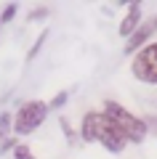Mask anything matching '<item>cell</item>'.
<instances>
[{"mask_svg":"<svg viewBox=\"0 0 157 159\" xmlns=\"http://www.w3.org/2000/svg\"><path fill=\"white\" fill-rule=\"evenodd\" d=\"M141 119H144V127H146V135H149V133H152V135L157 138V117H155V114H146V117H141Z\"/></svg>","mask_w":157,"mask_h":159,"instance_id":"4fadbf2b","label":"cell"},{"mask_svg":"<svg viewBox=\"0 0 157 159\" xmlns=\"http://www.w3.org/2000/svg\"><path fill=\"white\" fill-rule=\"evenodd\" d=\"M141 21H144V6H141V3H128V8H125V16H123L120 29H117L120 37H130Z\"/></svg>","mask_w":157,"mask_h":159,"instance_id":"8992f818","label":"cell"},{"mask_svg":"<svg viewBox=\"0 0 157 159\" xmlns=\"http://www.w3.org/2000/svg\"><path fill=\"white\" fill-rule=\"evenodd\" d=\"M130 72L139 82L146 85H157V43L144 45L130 61Z\"/></svg>","mask_w":157,"mask_h":159,"instance_id":"277c9868","label":"cell"},{"mask_svg":"<svg viewBox=\"0 0 157 159\" xmlns=\"http://www.w3.org/2000/svg\"><path fill=\"white\" fill-rule=\"evenodd\" d=\"M11 117H13V114H8V111L0 114V143L6 141L8 133H11Z\"/></svg>","mask_w":157,"mask_h":159,"instance_id":"9c48e42d","label":"cell"},{"mask_svg":"<svg viewBox=\"0 0 157 159\" xmlns=\"http://www.w3.org/2000/svg\"><path fill=\"white\" fill-rule=\"evenodd\" d=\"M69 101V90H59L56 96L51 98V103H48V109H61L64 103Z\"/></svg>","mask_w":157,"mask_h":159,"instance_id":"7c38bea8","label":"cell"},{"mask_svg":"<svg viewBox=\"0 0 157 159\" xmlns=\"http://www.w3.org/2000/svg\"><path fill=\"white\" fill-rule=\"evenodd\" d=\"M48 103L45 101H24L22 106L16 109V114L11 117V130L16 133V138H24V135H32L43 127V122L48 119Z\"/></svg>","mask_w":157,"mask_h":159,"instance_id":"3957f363","label":"cell"},{"mask_svg":"<svg viewBox=\"0 0 157 159\" xmlns=\"http://www.w3.org/2000/svg\"><path fill=\"white\" fill-rule=\"evenodd\" d=\"M16 138H13V135H8L6 138V141H3V143H0V154H6V151H13V146H16Z\"/></svg>","mask_w":157,"mask_h":159,"instance_id":"9a60e30c","label":"cell"},{"mask_svg":"<svg viewBox=\"0 0 157 159\" xmlns=\"http://www.w3.org/2000/svg\"><path fill=\"white\" fill-rule=\"evenodd\" d=\"M59 127H61V133L67 135V143H69V146H77V143H80V135H77V130L72 127V122H69L67 117H59Z\"/></svg>","mask_w":157,"mask_h":159,"instance_id":"52a82bcc","label":"cell"},{"mask_svg":"<svg viewBox=\"0 0 157 159\" xmlns=\"http://www.w3.org/2000/svg\"><path fill=\"white\" fill-rule=\"evenodd\" d=\"M0 27H3V24H0Z\"/></svg>","mask_w":157,"mask_h":159,"instance_id":"2e32d148","label":"cell"},{"mask_svg":"<svg viewBox=\"0 0 157 159\" xmlns=\"http://www.w3.org/2000/svg\"><path fill=\"white\" fill-rule=\"evenodd\" d=\"M80 141L85 143H99L101 148H107L109 154H123L128 141L123 138V133L109 122V117H104L101 111H85L83 122L77 130Z\"/></svg>","mask_w":157,"mask_h":159,"instance_id":"6da1fadb","label":"cell"},{"mask_svg":"<svg viewBox=\"0 0 157 159\" xmlns=\"http://www.w3.org/2000/svg\"><path fill=\"white\" fill-rule=\"evenodd\" d=\"M155 32H157V16H144V21L136 27V32L125 40V53L136 56L144 45H149V40L155 37Z\"/></svg>","mask_w":157,"mask_h":159,"instance_id":"5b68a950","label":"cell"},{"mask_svg":"<svg viewBox=\"0 0 157 159\" xmlns=\"http://www.w3.org/2000/svg\"><path fill=\"white\" fill-rule=\"evenodd\" d=\"M101 114H104V117H109V122H112V125L123 133V138H125L128 143H144V138H146L144 119L136 117L130 109H125L123 103H117V101H104Z\"/></svg>","mask_w":157,"mask_h":159,"instance_id":"7a4b0ae2","label":"cell"},{"mask_svg":"<svg viewBox=\"0 0 157 159\" xmlns=\"http://www.w3.org/2000/svg\"><path fill=\"white\" fill-rule=\"evenodd\" d=\"M16 11H19V6L16 3H8L3 11H0V24H8V21H13L16 19Z\"/></svg>","mask_w":157,"mask_h":159,"instance_id":"8fae6325","label":"cell"},{"mask_svg":"<svg viewBox=\"0 0 157 159\" xmlns=\"http://www.w3.org/2000/svg\"><path fill=\"white\" fill-rule=\"evenodd\" d=\"M43 19H48V8H45V6L32 8V13H29V21H43Z\"/></svg>","mask_w":157,"mask_h":159,"instance_id":"5bb4252c","label":"cell"},{"mask_svg":"<svg viewBox=\"0 0 157 159\" xmlns=\"http://www.w3.org/2000/svg\"><path fill=\"white\" fill-rule=\"evenodd\" d=\"M13 159H35L29 143H16V146H13Z\"/></svg>","mask_w":157,"mask_h":159,"instance_id":"30bf717a","label":"cell"},{"mask_svg":"<svg viewBox=\"0 0 157 159\" xmlns=\"http://www.w3.org/2000/svg\"><path fill=\"white\" fill-rule=\"evenodd\" d=\"M45 37H48V32H43V34L32 43V48H29V53H27V61H35V58H37V53L43 51V45H45Z\"/></svg>","mask_w":157,"mask_h":159,"instance_id":"ba28073f","label":"cell"}]
</instances>
